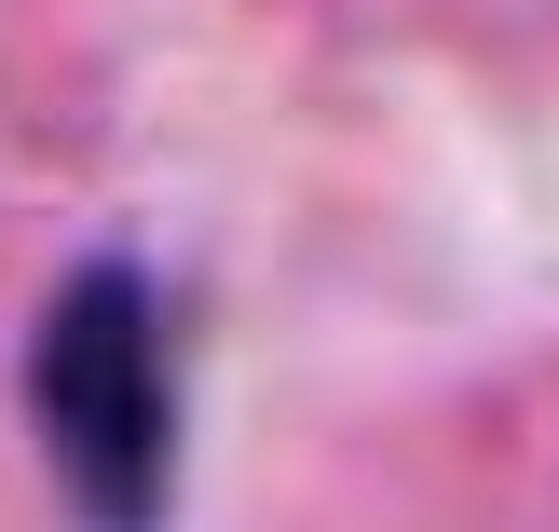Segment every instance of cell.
<instances>
[{
    "label": "cell",
    "mask_w": 559,
    "mask_h": 532,
    "mask_svg": "<svg viewBox=\"0 0 559 532\" xmlns=\"http://www.w3.org/2000/svg\"><path fill=\"white\" fill-rule=\"evenodd\" d=\"M27 437L82 532H164L178 506V342L136 260H82L27 328Z\"/></svg>",
    "instance_id": "cell-1"
}]
</instances>
